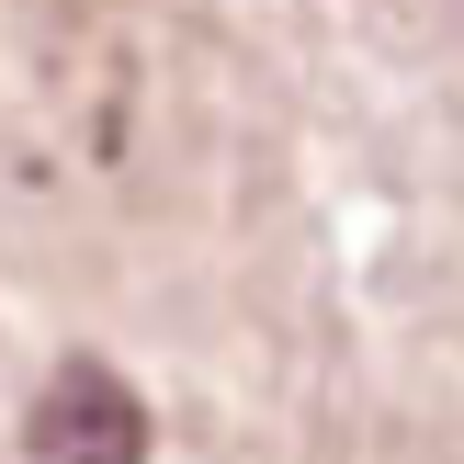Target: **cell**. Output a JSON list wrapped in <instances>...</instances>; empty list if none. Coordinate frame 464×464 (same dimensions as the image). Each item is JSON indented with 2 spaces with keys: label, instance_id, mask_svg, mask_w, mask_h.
Segmentation results:
<instances>
[{
  "label": "cell",
  "instance_id": "6da1fadb",
  "mask_svg": "<svg viewBox=\"0 0 464 464\" xmlns=\"http://www.w3.org/2000/svg\"><path fill=\"white\" fill-rule=\"evenodd\" d=\"M23 453L34 464H148V397L102 352H68L23 408Z\"/></svg>",
  "mask_w": 464,
  "mask_h": 464
}]
</instances>
